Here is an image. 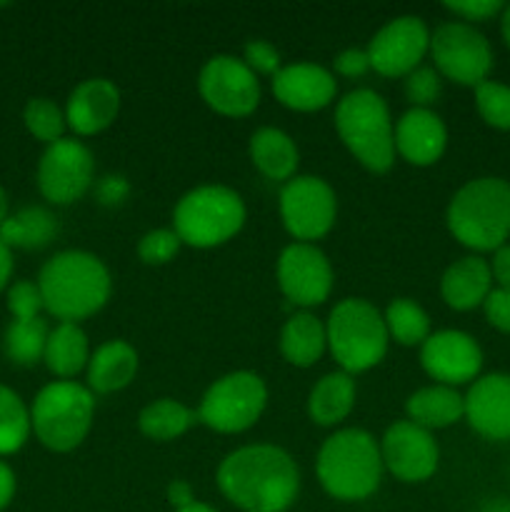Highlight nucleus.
<instances>
[{
	"label": "nucleus",
	"instance_id": "20",
	"mask_svg": "<svg viewBox=\"0 0 510 512\" xmlns=\"http://www.w3.org/2000/svg\"><path fill=\"white\" fill-rule=\"evenodd\" d=\"M120 113V90L108 78H88L75 85L65 103V123L78 138L103 133Z\"/></svg>",
	"mask_w": 510,
	"mask_h": 512
},
{
	"label": "nucleus",
	"instance_id": "34",
	"mask_svg": "<svg viewBox=\"0 0 510 512\" xmlns=\"http://www.w3.org/2000/svg\"><path fill=\"white\" fill-rule=\"evenodd\" d=\"M23 123L28 133L45 145L63 140L65 128H68L65 110H60V105L50 98H30L23 108Z\"/></svg>",
	"mask_w": 510,
	"mask_h": 512
},
{
	"label": "nucleus",
	"instance_id": "32",
	"mask_svg": "<svg viewBox=\"0 0 510 512\" xmlns=\"http://www.w3.org/2000/svg\"><path fill=\"white\" fill-rule=\"evenodd\" d=\"M388 338L403 348H415L430 338V318L415 300L395 298L383 313Z\"/></svg>",
	"mask_w": 510,
	"mask_h": 512
},
{
	"label": "nucleus",
	"instance_id": "10",
	"mask_svg": "<svg viewBox=\"0 0 510 512\" xmlns=\"http://www.w3.org/2000/svg\"><path fill=\"white\" fill-rule=\"evenodd\" d=\"M430 55L440 78L478 88L493 70V48L475 25L450 20L430 33Z\"/></svg>",
	"mask_w": 510,
	"mask_h": 512
},
{
	"label": "nucleus",
	"instance_id": "48",
	"mask_svg": "<svg viewBox=\"0 0 510 512\" xmlns=\"http://www.w3.org/2000/svg\"><path fill=\"white\" fill-rule=\"evenodd\" d=\"M500 35H503L505 45L510 48V3L505 5L503 13H500Z\"/></svg>",
	"mask_w": 510,
	"mask_h": 512
},
{
	"label": "nucleus",
	"instance_id": "43",
	"mask_svg": "<svg viewBox=\"0 0 510 512\" xmlns=\"http://www.w3.org/2000/svg\"><path fill=\"white\" fill-rule=\"evenodd\" d=\"M490 273H493V283H498V288L510 290V245L495 250L493 260H490Z\"/></svg>",
	"mask_w": 510,
	"mask_h": 512
},
{
	"label": "nucleus",
	"instance_id": "23",
	"mask_svg": "<svg viewBox=\"0 0 510 512\" xmlns=\"http://www.w3.org/2000/svg\"><path fill=\"white\" fill-rule=\"evenodd\" d=\"M88 388L93 395L118 393L128 388L138 373V353L128 340H108L88 360Z\"/></svg>",
	"mask_w": 510,
	"mask_h": 512
},
{
	"label": "nucleus",
	"instance_id": "46",
	"mask_svg": "<svg viewBox=\"0 0 510 512\" xmlns=\"http://www.w3.org/2000/svg\"><path fill=\"white\" fill-rule=\"evenodd\" d=\"M13 268H15V260H13V250L0 240V293L10 288V278H13Z\"/></svg>",
	"mask_w": 510,
	"mask_h": 512
},
{
	"label": "nucleus",
	"instance_id": "21",
	"mask_svg": "<svg viewBox=\"0 0 510 512\" xmlns=\"http://www.w3.org/2000/svg\"><path fill=\"white\" fill-rule=\"evenodd\" d=\"M448 145V128L438 113L428 108H410L395 123V155L415 168L435 165Z\"/></svg>",
	"mask_w": 510,
	"mask_h": 512
},
{
	"label": "nucleus",
	"instance_id": "51",
	"mask_svg": "<svg viewBox=\"0 0 510 512\" xmlns=\"http://www.w3.org/2000/svg\"><path fill=\"white\" fill-rule=\"evenodd\" d=\"M0 8H8V3H0Z\"/></svg>",
	"mask_w": 510,
	"mask_h": 512
},
{
	"label": "nucleus",
	"instance_id": "40",
	"mask_svg": "<svg viewBox=\"0 0 510 512\" xmlns=\"http://www.w3.org/2000/svg\"><path fill=\"white\" fill-rule=\"evenodd\" d=\"M505 5L500 0H458V3H445V10L460 18V23H485L503 13Z\"/></svg>",
	"mask_w": 510,
	"mask_h": 512
},
{
	"label": "nucleus",
	"instance_id": "13",
	"mask_svg": "<svg viewBox=\"0 0 510 512\" xmlns=\"http://www.w3.org/2000/svg\"><path fill=\"white\" fill-rule=\"evenodd\" d=\"M95 160L85 143L75 138H63L45 145L38 160V190L48 203L73 205L83 198L93 185Z\"/></svg>",
	"mask_w": 510,
	"mask_h": 512
},
{
	"label": "nucleus",
	"instance_id": "47",
	"mask_svg": "<svg viewBox=\"0 0 510 512\" xmlns=\"http://www.w3.org/2000/svg\"><path fill=\"white\" fill-rule=\"evenodd\" d=\"M478 512H510V498L485 500V503L480 505Z\"/></svg>",
	"mask_w": 510,
	"mask_h": 512
},
{
	"label": "nucleus",
	"instance_id": "12",
	"mask_svg": "<svg viewBox=\"0 0 510 512\" xmlns=\"http://www.w3.org/2000/svg\"><path fill=\"white\" fill-rule=\"evenodd\" d=\"M198 90L205 105L225 118H245L260 105L258 75L235 55H213L200 68Z\"/></svg>",
	"mask_w": 510,
	"mask_h": 512
},
{
	"label": "nucleus",
	"instance_id": "37",
	"mask_svg": "<svg viewBox=\"0 0 510 512\" xmlns=\"http://www.w3.org/2000/svg\"><path fill=\"white\" fill-rule=\"evenodd\" d=\"M5 303H8V310L10 315H13V320L40 318V310H45L43 295H40L38 283H33V280H18V283H10V288L5 290Z\"/></svg>",
	"mask_w": 510,
	"mask_h": 512
},
{
	"label": "nucleus",
	"instance_id": "26",
	"mask_svg": "<svg viewBox=\"0 0 510 512\" xmlns=\"http://www.w3.org/2000/svg\"><path fill=\"white\" fill-rule=\"evenodd\" d=\"M355 380L353 375L335 370L323 375L308 395V415L320 428H335L343 423L355 408Z\"/></svg>",
	"mask_w": 510,
	"mask_h": 512
},
{
	"label": "nucleus",
	"instance_id": "24",
	"mask_svg": "<svg viewBox=\"0 0 510 512\" xmlns=\"http://www.w3.org/2000/svg\"><path fill=\"white\" fill-rule=\"evenodd\" d=\"M250 160H253L255 168L265 175L268 180L275 183H288L295 178V170H298L300 153L295 140L290 138L285 130L273 128V125H265L258 128L250 135Z\"/></svg>",
	"mask_w": 510,
	"mask_h": 512
},
{
	"label": "nucleus",
	"instance_id": "19",
	"mask_svg": "<svg viewBox=\"0 0 510 512\" xmlns=\"http://www.w3.org/2000/svg\"><path fill=\"white\" fill-rule=\"evenodd\" d=\"M338 93L335 75L315 63L283 65L273 75V95L280 105L298 113H315L328 108Z\"/></svg>",
	"mask_w": 510,
	"mask_h": 512
},
{
	"label": "nucleus",
	"instance_id": "17",
	"mask_svg": "<svg viewBox=\"0 0 510 512\" xmlns=\"http://www.w3.org/2000/svg\"><path fill=\"white\" fill-rule=\"evenodd\" d=\"M420 365L438 385L458 388L480 378L483 350L463 330H438L420 345Z\"/></svg>",
	"mask_w": 510,
	"mask_h": 512
},
{
	"label": "nucleus",
	"instance_id": "45",
	"mask_svg": "<svg viewBox=\"0 0 510 512\" xmlns=\"http://www.w3.org/2000/svg\"><path fill=\"white\" fill-rule=\"evenodd\" d=\"M168 500L175 510H183L188 508V505H193L195 495L190 483H185V480H173V483L168 485Z\"/></svg>",
	"mask_w": 510,
	"mask_h": 512
},
{
	"label": "nucleus",
	"instance_id": "18",
	"mask_svg": "<svg viewBox=\"0 0 510 512\" xmlns=\"http://www.w3.org/2000/svg\"><path fill=\"white\" fill-rule=\"evenodd\" d=\"M465 398V420L485 440H510V375L488 373L473 380Z\"/></svg>",
	"mask_w": 510,
	"mask_h": 512
},
{
	"label": "nucleus",
	"instance_id": "7",
	"mask_svg": "<svg viewBox=\"0 0 510 512\" xmlns=\"http://www.w3.org/2000/svg\"><path fill=\"white\" fill-rule=\"evenodd\" d=\"M325 335L330 353L348 375L375 368L388 353L390 338L383 313L365 298L340 300L330 310Z\"/></svg>",
	"mask_w": 510,
	"mask_h": 512
},
{
	"label": "nucleus",
	"instance_id": "31",
	"mask_svg": "<svg viewBox=\"0 0 510 512\" xmlns=\"http://www.w3.org/2000/svg\"><path fill=\"white\" fill-rule=\"evenodd\" d=\"M48 335V323L43 318L10 320V325L5 328L3 350L10 363L20 365V368H30V365L43 360Z\"/></svg>",
	"mask_w": 510,
	"mask_h": 512
},
{
	"label": "nucleus",
	"instance_id": "3",
	"mask_svg": "<svg viewBox=\"0 0 510 512\" xmlns=\"http://www.w3.org/2000/svg\"><path fill=\"white\" fill-rule=\"evenodd\" d=\"M450 235L475 253H495L510 238V183L485 175L455 190L445 213Z\"/></svg>",
	"mask_w": 510,
	"mask_h": 512
},
{
	"label": "nucleus",
	"instance_id": "38",
	"mask_svg": "<svg viewBox=\"0 0 510 512\" xmlns=\"http://www.w3.org/2000/svg\"><path fill=\"white\" fill-rule=\"evenodd\" d=\"M443 90V80H440L435 68H415L413 73L405 78V98L413 103V108H428L440 98Z\"/></svg>",
	"mask_w": 510,
	"mask_h": 512
},
{
	"label": "nucleus",
	"instance_id": "50",
	"mask_svg": "<svg viewBox=\"0 0 510 512\" xmlns=\"http://www.w3.org/2000/svg\"><path fill=\"white\" fill-rule=\"evenodd\" d=\"M175 512H218V510L210 508V505H205V503H200V500H195L193 505H188V508H183V510H175Z\"/></svg>",
	"mask_w": 510,
	"mask_h": 512
},
{
	"label": "nucleus",
	"instance_id": "25",
	"mask_svg": "<svg viewBox=\"0 0 510 512\" xmlns=\"http://www.w3.org/2000/svg\"><path fill=\"white\" fill-rule=\"evenodd\" d=\"M410 423L425 430H443L465 418V398L448 385H428L415 390L405 403Z\"/></svg>",
	"mask_w": 510,
	"mask_h": 512
},
{
	"label": "nucleus",
	"instance_id": "6",
	"mask_svg": "<svg viewBox=\"0 0 510 512\" xmlns=\"http://www.w3.org/2000/svg\"><path fill=\"white\" fill-rule=\"evenodd\" d=\"M95 420V395L75 380H53L38 390L30 405V425L40 445L70 453L88 438Z\"/></svg>",
	"mask_w": 510,
	"mask_h": 512
},
{
	"label": "nucleus",
	"instance_id": "28",
	"mask_svg": "<svg viewBox=\"0 0 510 512\" xmlns=\"http://www.w3.org/2000/svg\"><path fill=\"white\" fill-rule=\"evenodd\" d=\"M325 348H328L325 325L315 315H290L288 323L280 330V353H283L285 363L295 365V368H310V365H315L323 358Z\"/></svg>",
	"mask_w": 510,
	"mask_h": 512
},
{
	"label": "nucleus",
	"instance_id": "33",
	"mask_svg": "<svg viewBox=\"0 0 510 512\" xmlns=\"http://www.w3.org/2000/svg\"><path fill=\"white\" fill-rule=\"evenodd\" d=\"M30 433V408L13 388L0 383V458L18 453L28 443Z\"/></svg>",
	"mask_w": 510,
	"mask_h": 512
},
{
	"label": "nucleus",
	"instance_id": "30",
	"mask_svg": "<svg viewBox=\"0 0 510 512\" xmlns=\"http://www.w3.org/2000/svg\"><path fill=\"white\" fill-rule=\"evenodd\" d=\"M195 420H198V413H193L188 405L173 398H160L140 410L138 428L145 438L155 440V443H170L188 433Z\"/></svg>",
	"mask_w": 510,
	"mask_h": 512
},
{
	"label": "nucleus",
	"instance_id": "27",
	"mask_svg": "<svg viewBox=\"0 0 510 512\" xmlns=\"http://www.w3.org/2000/svg\"><path fill=\"white\" fill-rule=\"evenodd\" d=\"M90 343L78 323H58L48 335L43 363L58 380H73L88 368Z\"/></svg>",
	"mask_w": 510,
	"mask_h": 512
},
{
	"label": "nucleus",
	"instance_id": "14",
	"mask_svg": "<svg viewBox=\"0 0 510 512\" xmlns=\"http://www.w3.org/2000/svg\"><path fill=\"white\" fill-rule=\"evenodd\" d=\"M370 70L383 78H408L430 53V30L418 15L388 20L368 43Z\"/></svg>",
	"mask_w": 510,
	"mask_h": 512
},
{
	"label": "nucleus",
	"instance_id": "9",
	"mask_svg": "<svg viewBox=\"0 0 510 512\" xmlns=\"http://www.w3.org/2000/svg\"><path fill=\"white\" fill-rule=\"evenodd\" d=\"M268 388L258 373L235 370L223 375L205 390L198 408V420L223 435L245 433L265 413Z\"/></svg>",
	"mask_w": 510,
	"mask_h": 512
},
{
	"label": "nucleus",
	"instance_id": "15",
	"mask_svg": "<svg viewBox=\"0 0 510 512\" xmlns=\"http://www.w3.org/2000/svg\"><path fill=\"white\" fill-rule=\"evenodd\" d=\"M280 293L300 308L323 305L333 293V265L328 255L313 243H290L280 253L275 265Z\"/></svg>",
	"mask_w": 510,
	"mask_h": 512
},
{
	"label": "nucleus",
	"instance_id": "2",
	"mask_svg": "<svg viewBox=\"0 0 510 512\" xmlns=\"http://www.w3.org/2000/svg\"><path fill=\"white\" fill-rule=\"evenodd\" d=\"M43 308L60 323H78L105 308L113 293L110 270L88 250H63L45 260L38 275Z\"/></svg>",
	"mask_w": 510,
	"mask_h": 512
},
{
	"label": "nucleus",
	"instance_id": "41",
	"mask_svg": "<svg viewBox=\"0 0 510 512\" xmlns=\"http://www.w3.org/2000/svg\"><path fill=\"white\" fill-rule=\"evenodd\" d=\"M485 320L500 333L510 335V290L493 288L483 303Z\"/></svg>",
	"mask_w": 510,
	"mask_h": 512
},
{
	"label": "nucleus",
	"instance_id": "29",
	"mask_svg": "<svg viewBox=\"0 0 510 512\" xmlns=\"http://www.w3.org/2000/svg\"><path fill=\"white\" fill-rule=\"evenodd\" d=\"M55 235H58V220L50 210L40 208V205H30L18 213H10V218L0 228V240L10 250H40L53 243Z\"/></svg>",
	"mask_w": 510,
	"mask_h": 512
},
{
	"label": "nucleus",
	"instance_id": "8",
	"mask_svg": "<svg viewBox=\"0 0 510 512\" xmlns=\"http://www.w3.org/2000/svg\"><path fill=\"white\" fill-rule=\"evenodd\" d=\"M245 225V203L228 185H200L188 190L173 210V230L190 248H218Z\"/></svg>",
	"mask_w": 510,
	"mask_h": 512
},
{
	"label": "nucleus",
	"instance_id": "39",
	"mask_svg": "<svg viewBox=\"0 0 510 512\" xmlns=\"http://www.w3.org/2000/svg\"><path fill=\"white\" fill-rule=\"evenodd\" d=\"M243 63L253 70L255 75H270L273 78L283 65H280V53L268 40H250L243 50Z\"/></svg>",
	"mask_w": 510,
	"mask_h": 512
},
{
	"label": "nucleus",
	"instance_id": "35",
	"mask_svg": "<svg viewBox=\"0 0 510 512\" xmlns=\"http://www.w3.org/2000/svg\"><path fill=\"white\" fill-rule=\"evenodd\" d=\"M475 108L485 125L495 130H510V85L485 80L475 88Z\"/></svg>",
	"mask_w": 510,
	"mask_h": 512
},
{
	"label": "nucleus",
	"instance_id": "4",
	"mask_svg": "<svg viewBox=\"0 0 510 512\" xmlns=\"http://www.w3.org/2000/svg\"><path fill=\"white\" fill-rule=\"evenodd\" d=\"M380 443L360 428H345L330 435L315 458V475L325 493L343 503L368 500L383 480Z\"/></svg>",
	"mask_w": 510,
	"mask_h": 512
},
{
	"label": "nucleus",
	"instance_id": "16",
	"mask_svg": "<svg viewBox=\"0 0 510 512\" xmlns=\"http://www.w3.org/2000/svg\"><path fill=\"white\" fill-rule=\"evenodd\" d=\"M380 458L383 468L400 483H425L438 470L440 450L430 430L410 420H398L380 440Z\"/></svg>",
	"mask_w": 510,
	"mask_h": 512
},
{
	"label": "nucleus",
	"instance_id": "49",
	"mask_svg": "<svg viewBox=\"0 0 510 512\" xmlns=\"http://www.w3.org/2000/svg\"><path fill=\"white\" fill-rule=\"evenodd\" d=\"M8 218H10V200H8V193H5V188L0 185V228H3V223Z\"/></svg>",
	"mask_w": 510,
	"mask_h": 512
},
{
	"label": "nucleus",
	"instance_id": "5",
	"mask_svg": "<svg viewBox=\"0 0 510 512\" xmlns=\"http://www.w3.org/2000/svg\"><path fill=\"white\" fill-rule=\"evenodd\" d=\"M335 130L365 170L383 175L395 163V125L380 93L370 88L350 90L335 108Z\"/></svg>",
	"mask_w": 510,
	"mask_h": 512
},
{
	"label": "nucleus",
	"instance_id": "11",
	"mask_svg": "<svg viewBox=\"0 0 510 512\" xmlns=\"http://www.w3.org/2000/svg\"><path fill=\"white\" fill-rule=\"evenodd\" d=\"M280 220L295 243H313L333 230L338 198L328 180L318 175H295L280 190Z\"/></svg>",
	"mask_w": 510,
	"mask_h": 512
},
{
	"label": "nucleus",
	"instance_id": "44",
	"mask_svg": "<svg viewBox=\"0 0 510 512\" xmlns=\"http://www.w3.org/2000/svg\"><path fill=\"white\" fill-rule=\"evenodd\" d=\"M15 490H18V480H15L13 468L5 460H0V512L13 503Z\"/></svg>",
	"mask_w": 510,
	"mask_h": 512
},
{
	"label": "nucleus",
	"instance_id": "36",
	"mask_svg": "<svg viewBox=\"0 0 510 512\" xmlns=\"http://www.w3.org/2000/svg\"><path fill=\"white\" fill-rule=\"evenodd\" d=\"M180 238L173 228H155L145 233L138 243V258L145 265H165L178 255Z\"/></svg>",
	"mask_w": 510,
	"mask_h": 512
},
{
	"label": "nucleus",
	"instance_id": "22",
	"mask_svg": "<svg viewBox=\"0 0 510 512\" xmlns=\"http://www.w3.org/2000/svg\"><path fill=\"white\" fill-rule=\"evenodd\" d=\"M493 290V273L490 263L480 255H465L445 268L440 278V295L445 305L458 313L480 308Z\"/></svg>",
	"mask_w": 510,
	"mask_h": 512
},
{
	"label": "nucleus",
	"instance_id": "42",
	"mask_svg": "<svg viewBox=\"0 0 510 512\" xmlns=\"http://www.w3.org/2000/svg\"><path fill=\"white\" fill-rule=\"evenodd\" d=\"M335 73L343 75V78H360L370 70V58L365 48H348L343 53L335 55L333 60Z\"/></svg>",
	"mask_w": 510,
	"mask_h": 512
},
{
	"label": "nucleus",
	"instance_id": "1",
	"mask_svg": "<svg viewBox=\"0 0 510 512\" xmlns=\"http://www.w3.org/2000/svg\"><path fill=\"white\" fill-rule=\"evenodd\" d=\"M215 483L235 508L285 512L300 493V470L278 445H245L220 460Z\"/></svg>",
	"mask_w": 510,
	"mask_h": 512
}]
</instances>
